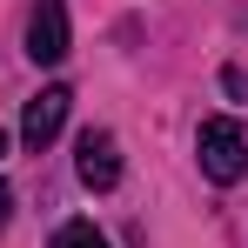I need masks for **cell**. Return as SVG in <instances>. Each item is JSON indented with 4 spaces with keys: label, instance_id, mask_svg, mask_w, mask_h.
<instances>
[{
    "label": "cell",
    "instance_id": "6da1fadb",
    "mask_svg": "<svg viewBox=\"0 0 248 248\" xmlns=\"http://www.w3.org/2000/svg\"><path fill=\"white\" fill-rule=\"evenodd\" d=\"M195 155H202V174H208V181L228 188V181L248 174V134H242L235 121L215 114V121H202V134H195Z\"/></svg>",
    "mask_w": 248,
    "mask_h": 248
},
{
    "label": "cell",
    "instance_id": "7a4b0ae2",
    "mask_svg": "<svg viewBox=\"0 0 248 248\" xmlns=\"http://www.w3.org/2000/svg\"><path fill=\"white\" fill-rule=\"evenodd\" d=\"M67 108H74V94H67V87H41V94L27 101V114H20V141H27V148L41 155L47 141L61 134V121H67Z\"/></svg>",
    "mask_w": 248,
    "mask_h": 248
},
{
    "label": "cell",
    "instance_id": "3957f363",
    "mask_svg": "<svg viewBox=\"0 0 248 248\" xmlns=\"http://www.w3.org/2000/svg\"><path fill=\"white\" fill-rule=\"evenodd\" d=\"M81 181L87 188H94V195H108V188H114V181H121V148H114V134H108V127H87L81 134Z\"/></svg>",
    "mask_w": 248,
    "mask_h": 248
},
{
    "label": "cell",
    "instance_id": "277c9868",
    "mask_svg": "<svg viewBox=\"0 0 248 248\" xmlns=\"http://www.w3.org/2000/svg\"><path fill=\"white\" fill-rule=\"evenodd\" d=\"M27 54L54 67V61H67V7L61 0H41L34 7V20H27Z\"/></svg>",
    "mask_w": 248,
    "mask_h": 248
},
{
    "label": "cell",
    "instance_id": "5b68a950",
    "mask_svg": "<svg viewBox=\"0 0 248 248\" xmlns=\"http://www.w3.org/2000/svg\"><path fill=\"white\" fill-rule=\"evenodd\" d=\"M54 248H108V235H101L94 221H67V228L54 235Z\"/></svg>",
    "mask_w": 248,
    "mask_h": 248
},
{
    "label": "cell",
    "instance_id": "8992f818",
    "mask_svg": "<svg viewBox=\"0 0 248 248\" xmlns=\"http://www.w3.org/2000/svg\"><path fill=\"white\" fill-rule=\"evenodd\" d=\"M7 215H14V188L0 181V228H7Z\"/></svg>",
    "mask_w": 248,
    "mask_h": 248
},
{
    "label": "cell",
    "instance_id": "52a82bcc",
    "mask_svg": "<svg viewBox=\"0 0 248 248\" xmlns=\"http://www.w3.org/2000/svg\"><path fill=\"white\" fill-rule=\"evenodd\" d=\"M0 155H7V134H0Z\"/></svg>",
    "mask_w": 248,
    "mask_h": 248
}]
</instances>
